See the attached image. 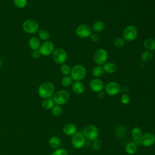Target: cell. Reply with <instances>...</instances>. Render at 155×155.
<instances>
[{"mask_svg":"<svg viewBox=\"0 0 155 155\" xmlns=\"http://www.w3.org/2000/svg\"><path fill=\"white\" fill-rule=\"evenodd\" d=\"M28 45L32 50H39L41 46L40 39L38 37H31L28 41Z\"/></svg>","mask_w":155,"mask_h":155,"instance_id":"cell-18","label":"cell"},{"mask_svg":"<svg viewBox=\"0 0 155 155\" xmlns=\"http://www.w3.org/2000/svg\"><path fill=\"white\" fill-rule=\"evenodd\" d=\"M105 28V24L102 21H98L95 22L92 25V30L95 33H101Z\"/></svg>","mask_w":155,"mask_h":155,"instance_id":"cell-23","label":"cell"},{"mask_svg":"<svg viewBox=\"0 0 155 155\" xmlns=\"http://www.w3.org/2000/svg\"><path fill=\"white\" fill-rule=\"evenodd\" d=\"M71 68H70V67L66 64H62L60 68L61 73L64 76H68L71 73Z\"/></svg>","mask_w":155,"mask_h":155,"instance_id":"cell-28","label":"cell"},{"mask_svg":"<svg viewBox=\"0 0 155 155\" xmlns=\"http://www.w3.org/2000/svg\"><path fill=\"white\" fill-rule=\"evenodd\" d=\"M142 129L139 127H134L132 128L131 131V135L133 139L136 140L139 142V139L142 136Z\"/></svg>","mask_w":155,"mask_h":155,"instance_id":"cell-19","label":"cell"},{"mask_svg":"<svg viewBox=\"0 0 155 155\" xmlns=\"http://www.w3.org/2000/svg\"><path fill=\"white\" fill-rule=\"evenodd\" d=\"M86 73L85 68L82 65L77 64L71 68L70 75L72 79L74 81H81L85 78Z\"/></svg>","mask_w":155,"mask_h":155,"instance_id":"cell-3","label":"cell"},{"mask_svg":"<svg viewBox=\"0 0 155 155\" xmlns=\"http://www.w3.org/2000/svg\"><path fill=\"white\" fill-rule=\"evenodd\" d=\"M51 113L54 116L58 117L62 114V108L60 105H54V106L51 109Z\"/></svg>","mask_w":155,"mask_h":155,"instance_id":"cell-30","label":"cell"},{"mask_svg":"<svg viewBox=\"0 0 155 155\" xmlns=\"http://www.w3.org/2000/svg\"><path fill=\"white\" fill-rule=\"evenodd\" d=\"M63 133L68 136H72L77 132V127L73 123H67L63 126Z\"/></svg>","mask_w":155,"mask_h":155,"instance_id":"cell-15","label":"cell"},{"mask_svg":"<svg viewBox=\"0 0 155 155\" xmlns=\"http://www.w3.org/2000/svg\"><path fill=\"white\" fill-rule=\"evenodd\" d=\"M125 133H126V130L125 127H124L123 125L118 126L115 130V134L119 137H122L124 136L125 135Z\"/></svg>","mask_w":155,"mask_h":155,"instance_id":"cell-31","label":"cell"},{"mask_svg":"<svg viewBox=\"0 0 155 155\" xmlns=\"http://www.w3.org/2000/svg\"><path fill=\"white\" fill-rule=\"evenodd\" d=\"M2 64H3V62H2V59H0V68L2 67Z\"/></svg>","mask_w":155,"mask_h":155,"instance_id":"cell-38","label":"cell"},{"mask_svg":"<svg viewBox=\"0 0 155 155\" xmlns=\"http://www.w3.org/2000/svg\"><path fill=\"white\" fill-rule=\"evenodd\" d=\"M89 87L91 91L95 93H99L102 91V90L104 89V84L101 79L94 78L91 80L90 82Z\"/></svg>","mask_w":155,"mask_h":155,"instance_id":"cell-14","label":"cell"},{"mask_svg":"<svg viewBox=\"0 0 155 155\" xmlns=\"http://www.w3.org/2000/svg\"><path fill=\"white\" fill-rule=\"evenodd\" d=\"M108 59V53L104 48L97 49L93 54V61L98 65H104Z\"/></svg>","mask_w":155,"mask_h":155,"instance_id":"cell-7","label":"cell"},{"mask_svg":"<svg viewBox=\"0 0 155 155\" xmlns=\"http://www.w3.org/2000/svg\"><path fill=\"white\" fill-rule=\"evenodd\" d=\"M102 67L104 69V71L109 74L114 73L117 70L116 65L114 63L111 62L105 63Z\"/></svg>","mask_w":155,"mask_h":155,"instance_id":"cell-20","label":"cell"},{"mask_svg":"<svg viewBox=\"0 0 155 155\" xmlns=\"http://www.w3.org/2000/svg\"><path fill=\"white\" fill-rule=\"evenodd\" d=\"M22 27L24 32L28 34H34L38 31L39 24L36 20L28 19L23 22Z\"/></svg>","mask_w":155,"mask_h":155,"instance_id":"cell-5","label":"cell"},{"mask_svg":"<svg viewBox=\"0 0 155 155\" xmlns=\"http://www.w3.org/2000/svg\"><path fill=\"white\" fill-rule=\"evenodd\" d=\"M104 69L101 65H97L93 68L92 70L93 76L98 78L101 77L104 74Z\"/></svg>","mask_w":155,"mask_h":155,"instance_id":"cell-26","label":"cell"},{"mask_svg":"<svg viewBox=\"0 0 155 155\" xmlns=\"http://www.w3.org/2000/svg\"><path fill=\"white\" fill-rule=\"evenodd\" d=\"M70 93L68 91L65 90H61L55 92L52 98L56 105H62L66 104L70 99Z\"/></svg>","mask_w":155,"mask_h":155,"instance_id":"cell-4","label":"cell"},{"mask_svg":"<svg viewBox=\"0 0 155 155\" xmlns=\"http://www.w3.org/2000/svg\"><path fill=\"white\" fill-rule=\"evenodd\" d=\"M137 36V30L135 26L129 25L127 26L122 33V37L125 41L128 42H132L136 39Z\"/></svg>","mask_w":155,"mask_h":155,"instance_id":"cell-6","label":"cell"},{"mask_svg":"<svg viewBox=\"0 0 155 155\" xmlns=\"http://www.w3.org/2000/svg\"><path fill=\"white\" fill-rule=\"evenodd\" d=\"M38 38L44 41H48L50 37V33L47 30L44 29H41L38 30Z\"/></svg>","mask_w":155,"mask_h":155,"instance_id":"cell-25","label":"cell"},{"mask_svg":"<svg viewBox=\"0 0 155 155\" xmlns=\"http://www.w3.org/2000/svg\"><path fill=\"white\" fill-rule=\"evenodd\" d=\"M153 58V54L151 51L147 50L142 53L141 54V59L144 62H148L151 60Z\"/></svg>","mask_w":155,"mask_h":155,"instance_id":"cell-29","label":"cell"},{"mask_svg":"<svg viewBox=\"0 0 155 155\" xmlns=\"http://www.w3.org/2000/svg\"><path fill=\"white\" fill-rule=\"evenodd\" d=\"M137 145H136L135 143L132 142L127 143V145L125 147V152L127 153V154L129 155H133L135 154L136 152L137 151Z\"/></svg>","mask_w":155,"mask_h":155,"instance_id":"cell-22","label":"cell"},{"mask_svg":"<svg viewBox=\"0 0 155 155\" xmlns=\"http://www.w3.org/2000/svg\"><path fill=\"white\" fill-rule=\"evenodd\" d=\"M39 50L41 55L45 56H50V54H52L54 50V45L51 41H44L42 44H41Z\"/></svg>","mask_w":155,"mask_h":155,"instance_id":"cell-11","label":"cell"},{"mask_svg":"<svg viewBox=\"0 0 155 155\" xmlns=\"http://www.w3.org/2000/svg\"><path fill=\"white\" fill-rule=\"evenodd\" d=\"M48 144L51 148L56 150L60 148L62 144V141L59 137L56 136H53L49 139Z\"/></svg>","mask_w":155,"mask_h":155,"instance_id":"cell-17","label":"cell"},{"mask_svg":"<svg viewBox=\"0 0 155 155\" xmlns=\"http://www.w3.org/2000/svg\"><path fill=\"white\" fill-rule=\"evenodd\" d=\"M90 39L92 42H97L99 41V36H98L97 34L96 33H94V34H91V35L90 36Z\"/></svg>","mask_w":155,"mask_h":155,"instance_id":"cell-37","label":"cell"},{"mask_svg":"<svg viewBox=\"0 0 155 155\" xmlns=\"http://www.w3.org/2000/svg\"><path fill=\"white\" fill-rule=\"evenodd\" d=\"M52 58L56 63L59 64H63L67 61V54L64 49L58 48L54 49L52 53Z\"/></svg>","mask_w":155,"mask_h":155,"instance_id":"cell-9","label":"cell"},{"mask_svg":"<svg viewBox=\"0 0 155 155\" xmlns=\"http://www.w3.org/2000/svg\"><path fill=\"white\" fill-rule=\"evenodd\" d=\"M91 28L90 27L85 24H82L79 25L76 30V33L78 37L81 38H87L90 37L91 34Z\"/></svg>","mask_w":155,"mask_h":155,"instance_id":"cell-12","label":"cell"},{"mask_svg":"<svg viewBox=\"0 0 155 155\" xmlns=\"http://www.w3.org/2000/svg\"><path fill=\"white\" fill-rule=\"evenodd\" d=\"M139 143L145 147H151L155 143V134L150 132L143 134L139 140Z\"/></svg>","mask_w":155,"mask_h":155,"instance_id":"cell-10","label":"cell"},{"mask_svg":"<svg viewBox=\"0 0 155 155\" xmlns=\"http://www.w3.org/2000/svg\"><path fill=\"white\" fill-rule=\"evenodd\" d=\"M54 105H55V104H54L52 97L44 99L41 103L42 107L44 109L47 110H51L52 108L54 106Z\"/></svg>","mask_w":155,"mask_h":155,"instance_id":"cell-21","label":"cell"},{"mask_svg":"<svg viewBox=\"0 0 155 155\" xmlns=\"http://www.w3.org/2000/svg\"><path fill=\"white\" fill-rule=\"evenodd\" d=\"M105 91L109 96H116L120 92V87L116 82H109L105 87Z\"/></svg>","mask_w":155,"mask_h":155,"instance_id":"cell-13","label":"cell"},{"mask_svg":"<svg viewBox=\"0 0 155 155\" xmlns=\"http://www.w3.org/2000/svg\"><path fill=\"white\" fill-rule=\"evenodd\" d=\"M71 143L74 148L81 149L85 143V137L82 133L77 131L71 136Z\"/></svg>","mask_w":155,"mask_h":155,"instance_id":"cell-8","label":"cell"},{"mask_svg":"<svg viewBox=\"0 0 155 155\" xmlns=\"http://www.w3.org/2000/svg\"><path fill=\"white\" fill-rule=\"evenodd\" d=\"M73 82V79L71 76H64L61 79V83L63 87H68L70 86L72 84Z\"/></svg>","mask_w":155,"mask_h":155,"instance_id":"cell-27","label":"cell"},{"mask_svg":"<svg viewBox=\"0 0 155 155\" xmlns=\"http://www.w3.org/2000/svg\"><path fill=\"white\" fill-rule=\"evenodd\" d=\"M54 86L52 82L48 81L42 82L38 89L39 96L43 99L51 97L54 93Z\"/></svg>","mask_w":155,"mask_h":155,"instance_id":"cell-1","label":"cell"},{"mask_svg":"<svg viewBox=\"0 0 155 155\" xmlns=\"http://www.w3.org/2000/svg\"><path fill=\"white\" fill-rule=\"evenodd\" d=\"M125 41L123 37H118L114 41V45L116 47L120 48L122 47L125 44Z\"/></svg>","mask_w":155,"mask_h":155,"instance_id":"cell-33","label":"cell"},{"mask_svg":"<svg viewBox=\"0 0 155 155\" xmlns=\"http://www.w3.org/2000/svg\"><path fill=\"white\" fill-rule=\"evenodd\" d=\"M82 133L85 139L93 141L97 139L99 136V130L96 125L89 124L84 128Z\"/></svg>","mask_w":155,"mask_h":155,"instance_id":"cell-2","label":"cell"},{"mask_svg":"<svg viewBox=\"0 0 155 155\" xmlns=\"http://www.w3.org/2000/svg\"><path fill=\"white\" fill-rule=\"evenodd\" d=\"M13 4L18 8H24L27 4V0H13Z\"/></svg>","mask_w":155,"mask_h":155,"instance_id":"cell-32","label":"cell"},{"mask_svg":"<svg viewBox=\"0 0 155 155\" xmlns=\"http://www.w3.org/2000/svg\"><path fill=\"white\" fill-rule=\"evenodd\" d=\"M41 54L39 50H32V51L31 53V56L33 59H38L41 57Z\"/></svg>","mask_w":155,"mask_h":155,"instance_id":"cell-36","label":"cell"},{"mask_svg":"<svg viewBox=\"0 0 155 155\" xmlns=\"http://www.w3.org/2000/svg\"><path fill=\"white\" fill-rule=\"evenodd\" d=\"M71 88L73 91L77 94H81L85 91V86L81 81H75L73 82L72 84Z\"/></svg>","mask_w":155,"mask_h":155,"instance_id":"cell-16","label":"cell"},{"mask_svg":"<svg viewBox=\"0 0 155 155\" xmlns=\"http://www.w3.org/2000/svg\"><path fill=\"white\" fill-rule=\"evenodd\" d=\"M130 98L128 94H124L122 95V96L120 97V101L122 104L127 105L130 102Z\"/></svg>","mask_w":155,"mask_h":155,"instance_id":"cell-35","label":"cell"},{"mask_svg":"<svg viewBox=\"0 0 155 155\" xmlns=\"http://www.w3.org/2000/svg\"><path fill=\"white\" fill-rule=\"evenodd\" d=\"M143 45L148 51L155 50V40L151 38L147 39L143 42Z\"/></svg>","mask_w":155,"mask_h":155,"instance_id":"cell-24","label":"cell"},{"mask_svg":"<svg viewBox=\"0 0 155 155\" xmlns=\"http://www.w3.org/2000/svg\"><path fill=\"white\" fill-rule=\"evenodd\" d=\"M51 155H68L67 151L64 148H58L55 150Z\"/></svg>","mask_w":155,"mask_h":155,"instance_id":"cell-34","label":"cell"}]
</instances>
